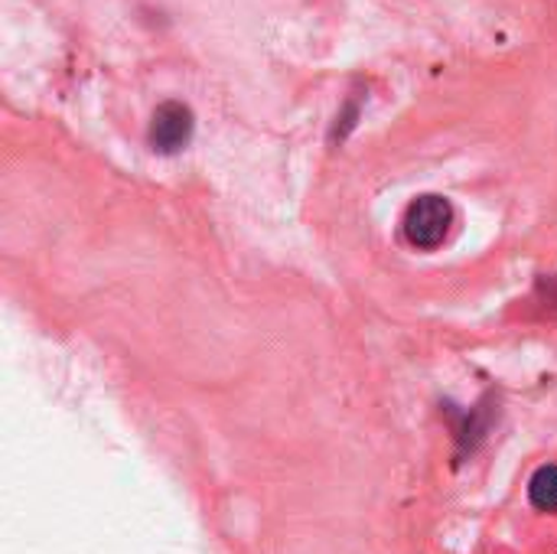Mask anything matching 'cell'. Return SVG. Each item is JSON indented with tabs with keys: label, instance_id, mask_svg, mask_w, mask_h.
I'll return each mask as SVG.
<instances>
[{
	"label": "cell",
	"instance_id": "3",
	"mask_svg": "<svg viewBox=\"0 0 557 554\" xmlns=\"http://www.w3.org/2000/svg\"><path fill=\"white\" fill-rule=\"evenodd\" d=\"M529 500L539 513H548L555 516L557 513V467L548 464V467H539L535 477L529 480Z\"/></svg>",
	"mask_w": 557,
	"mask_h": 554
},
{
	"label": "cell",
	"instance_id": "2",
	"mask_svg": "<svg viewBox=\"0 0 557 554\" xmlns=\"http://www.w3.org/2000/svg\"><path fill=\"white\" fill-rule=\"evenodd\" d=\"M193 127H196V121H193L189 104H183V101H163L153 111V118H150L147 137H150V147L157 153H180L193 140Z\"/></svg>",
	"mask_w": 557,
	"mask_h": 554
},
{
	"label": "cell",
	"instance_id": "1",
	"mask_svg": "<svg viewBox=\"0 0 557 554\" xmlns=\"http://www.w3.org/2000/svg\"><path fill=\"white\" fill-rule=\"evenodd\" d=\"M401 229H405V238L411 248L418 251H434L447 242L450 229H454V206L444 199V196H418L408 209H405V219H401Z\"/></svg>",
	"mask_w": 557,
	"mask_h": 554
}]
</instances>
